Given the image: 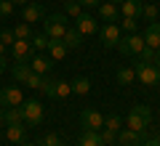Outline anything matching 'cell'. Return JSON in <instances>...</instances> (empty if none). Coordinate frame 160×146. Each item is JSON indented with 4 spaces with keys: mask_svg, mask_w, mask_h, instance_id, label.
Wrapping results in <instances>:
<instances>
[{
    "mask_svg": "<svg viewBox=\"0 0 160 146\" xmlns=\"http://www.w3.org/2000/svg\"><path fill=\"white\" fill-rule=\"evenodd\" d=\"M62 3H72V0H62Z\"/></svg>",
    "mask_w": 160,
    "mask_h": 146,
    "instance_id": "7dc6e473",
    "label": "cell"
},
{
    "mask_svg": "<svg viewBox=\"0 0 160 146\" xmlns=\"http://www.w3.org/2000/svg\"><path fill=\"white\" fill-rule=\"evenodd\" d=\"M48 56H51V61H62V59L67 56V45H64L62 40H51V43H48Z\"/></svg>",
    "mask_w": 160,
    "mask_h": 146,
    "instance_id": "7402d4cb",
    "label": "cell"
},
{
    "mask_svg": "<svg viewBox=\"0 0 160 146\" xmlns=\"http://www.w3.org/2000/svg\"><path fill=\"white\" fill-rule=\"evenodd\" d=\"M64 8H67V16H72V19H78L80 13H83V6H80L78 0H72V3H64Z\"/></svg>",
    "mask_w": 160,
    "mask_h": 146,
    "instance_id": "4dcf8cb0",
    "label": "cell"
},
{
    "mask_svg": "<svg viewBox=\"0 0 160 146\" xmlns=\"http://www.w3.org/2000/svg\"><path fill=\"white\" fill-rule=\"evenodd\" d=\"M99 16L104 19V21H120V6H115V3H102L99 6Z\"/></svg>",
    "mask_w": 160,
    "mask_h": 146,
    "instance_id": "e0dca14e",
    "label": "cell"
},
{
    "mask_svg": "<svg viewBox=\"0 0 160 146\" xmlns=\"http://www.w3.org/2000/svg\"><path fill=\"white\" fill-rule=\"evenodd\" d=\"M22 117H24V122H27L29 128H38V125L43 122V106H40L35 98H24V104H22Z\"/></svg>",
    "mask_w": 160,
    "mask_h": 146,
    "instance_id": "5b68a950",
    "label": "cell"
},
{
    "mask_svg": "<svg viewBox=\"0 0 160 146\" xmlns=\"http://www.w3.org/2000/svg\"><path fill=\"white\" fill-rule=\"evenodd\" d=\"M24 122H13V125H8V130H6V135H8V141H11V144H22L24 141Z\"/></svg>",
    "mask_w": 160,
    "mask_h": 146,
    "instance_id": "603a6c76",
    "label": "cell"
},
{
    "mask_svg": "<svg viewBox=\"0 0 160 146\" xmlns=\"http://www.w3.org/2000/svg\"><path fill=\"white\" fill-rule=\"evenodd\" d=\"M104 128L112 130V133H118V130L123 128V117H120V114H109V117H104Z\"/></svg>",
    "mask_w": 160,
    "mask_h": 146,
    "instance_id": "f546056e",
    "label": "cell"
},
{
    "mask_svg": "<svg viewBox=\"0 0 160 146\" xmlns=\"http://www.w3.org/2000/svg\"><path fill=\"white\" fill-rule=\"evenodd\" d=\"M144 45L152 51L160 48V21H149V27L144 29Z\"/></svg>",
    "mask_w": 160,
    "mask_h": 146,
    "instance_id": "4fadbf2b",
    "label": "cell"
},
{
    "mask_svg": "<svg viewBox=\"0 0 160 146\" xmlns=\"http://www.w3.org/2000/svg\"><path fill=\"white\" fill-rule=\"evenodd\" d=\"M32 48L35 51H48V43H51V37H48L46 32H38V35H32Z\"/></svg>",
    "mask_w": 160,
    "mask_h": 146,
    "instance_id": "484cf974",
    "label": "cell"
},
{
    "mask_svg": "<svg viewBox=\"0 0 160 146\" xmlns=\"http://www.w3.org/2000/svg\"><path fill=\"white\" fill-rule=\"evenodd\" d=\"M19 146H38V144H29V141H22V144H19Z\"/></svg>",
    "mask_w": 160,
    "mask_h": 146,
    "instance_id": "f6af8a7d",
    "label": "cell"
},
{
    "mask_svg": "<svg viewBox=\"0 0 160 146\" xmlns=\"http://www.w3.org/2000/svg\"><path fill=\"white\" fill-rule=\"evenodd\" d=\"M133 72H136V80L142 85H158L160 82V69L155 67V64H144V61H136L133 64Z\"/></svg>",
    "mask_w": 160,
    "mask_h": 146,
    "instance_id": "277c9868",
    "label": "cell"
},
{
    "mask_svg": "<svg viewBox=\"0 0 160 146\" xmlns=\"http://www.w3.org/2000/svg\"><path fill=\"white\" fill-rule=\"evenodd\" d=\"M142 146H160V138H149V141H144Z\"/></svg>",
    "mask_w": 160,
    "mask_h": 146,
    "instance_id": "f35d334b",
    "label": "cell"
},
{
    "mask_svg": "<svg viewBox=\"0 0 160 146\" xmlns=\"http://www.w3.org/2000/svg\"><path fill=\"white\" fill-rule=\"evenodd\" d=\"M118 51L123 53V56H139V53L144 51V35L133 32V35H123L118 43Z\"/></svg>",
    "mask_w": 160,
    "mask_h": 146,
    "instance_id": "3957f363",
    "label": "cell"
},
{
    "mask_svg": "<svg viewBox=\"0 0 160 146\" xmlns=\"http://www.w3.org/2000/svg\"><path fill=\"white\" fill-rule=\"evenodd\" d=\"M22 19H24L27 24H35V21H40V19H46V8L40 6V3H27V6H24Z\"/></svg>",
    "mask_w": 160,
    "mask_h": 146,
    "instance_id": "5bb4252c",
    "label": "cell"
},
{
    "mask_svg": "<svg viewBox=\"0 0 160 146\" xmlns=\"http://www.w3.org/2000/svg\"><path fill=\"white\" fill-rule=\"evenodd\" d=\"M62 146H64V144H62Z\"/></svg>",
    "mask_w": 160,
    "mask_h": 146,
    "instance_id": "681fc988",
    "label": "cell"
},
{
    "mask_svg": "<svg viewBox=\"0 0 160 146\" xmlns=\"http://www.w3.org/2000/svg\"><path fill=\"white\" fill-rule=\"evenodd\" d=\"M118 144L120 146H142L144 141H142V133H136L131 128H120L118 130Z\"/></svg>",
    "mask_w": 160,
    "mask_h": 146,
    "instance_id": "7c38bea8",
    "label": "cell"
},
{
    "mask_svg": "<svg viewBox=\"0 0 160 146\" xmlns=\"http://www.w3.org/2000/svg\"><path fill=\"white\" fill-rule=\"evenodd\" d=\"M80 128H86V130H102L104 128L102 112H96V109H83V112H80Z\"/></svg>",
    "mask_w": 160,
    "mask_h": 146,
    "instance_id": "9c48e42d",
    "label": "cell"
},
{
    "mask_svg": "<svg viewBox=\"0 0 160 146\" xmlns=\"http://www.w3.org/2000/svg\"><path fill=\"white\" fill-rule=\"evenodd\" d=\"M149 122H152V112H149L147 104H136V106L128 112V117H126V128L136 130V133H144Z\"/></svg>",
    "mask_w": 160,
    "mask_h": 146,
    "instance_id": "6da1fadb",
    "label": "cell"
},
{
    "mask_svg": "<svg viewBox=\"0 0 160 146\" xmlns=\"http://www.w3.org/2000/svg\"><path fill=\"white\" fill-rule=\"evenodd\" d=\"M32 24H27V21H22V24H16L13 27V37L16 40H32Z\"/></svg>",
    "mask_w": 160,
    "mask_h": 146,
    "instance_id": "cb8c5ba5",
    "label": "cell"
},
{
    "mask_svg": "<svg viewBox=\"0 0 160 146\" xmlns=\"http://www.w3.org/2000/svg\"><path fill=\"white\" fill-rule=\"evenodd\" d=\"M29 74H32V67H29V64H19V61H13V67H11V77H13V82H27Z\"/></svg>",
    "mask_w": 160,
    "mask_h": 146,
    "instance_id": "ffe728a7",
    "label": "cell"
},
{
    "mask_svg": "<svg viewBox=\"0 0 160 146\" xmlns=\"http://www.w3.org/2000/svg\"><path fill=\"white\" fill-rule=\"evenodd\" d=\"M0 122H6V109L0 106Z\"/></svg>",
    "mask_w": 160,
    "mask_h": 146,
    "instance_id": "ee69618b",
    "label": "cell"
},
{
    "mask_svg": "<svg viewBox=\"0 0 160 146\" xmlns=\"http://www.w3.org/2000/svg\"><path fill=\"white\" fill-rule=\"evenodd\" d=\"M11 3H13V6H27L29 0H11Z\"/></svg>",
    "mask_w": 160,
    "mask_h": 146,
    "instance_id": "b9f144b4",
    "label": "cell"
},
{
    "mask_svg": "<svg viewBox=\"0 0 160 146\" xmlns=\"http://www.w3.org/2000/svg\"><path fill=\"white\" fill-rule=\"evenodd\" d=\"M109 3H115V6H120V3H123V0H109Z\"/></svg>",
    "mask_w": 160,
    "mask_h": 146,
    "instance_id": "bcb514c9",
    "label": "cell"
},
{
    "mask_svg": "<svg viewBox=\"0 0 160 146\" xmlns=\"http://www.w3.org/2000/svg\"><path fill=\"white\" fill-rule=\"evenodd\" d=\"M43 32L51 40H62L64 32H67V13H53V16H46L43 21Z\"/></svg>",
    "mask_w": 160,
    "mask_h": 146,
    "instance_id": "7a4b0ae2",
    "label": "cell"
},
{
    "mask_svg": "<svg viewBox=\"0 0 160 146\" xmlns=\"http://www.w3.org/2000/svg\"><path fill=\"white\" fill-rule=\"evenodd\" d=\"M75 29H78L83 37H88V35H96L99 32V24H96V19H93L91 13H80V16L75 19Z\"/></svg>",
    "mask_w": 160,
    "mask_h": 146,
    "instance_id": "30bf717a",
    "label": "cell"
},
{
    "mask_svg": "<svg viewBox=\"0 0 160 146\" xmlns=\"http://www.w3.org/2000/svg\"><path fill=\"white\" fill-rule=\"evenodd\" d=\"M62 43L67 45V51H72V48H80V43H83V35H80L75 27H67V32H64Z\"/></svg>",
    "mask_w": 160,
    "mask_h": 146,
    "instance_id": "44dd1931",
    "label": "cell"
},
{
    "mask_svg": "<svg viewBox=\"0 0 160 146\" xmlns=\"http://www.w3.org/2000/svg\"><path fill=\"white\" fill-rule=\"evenodd\" d=\"M120 37H123V32H120V24L118 21H107L102 27V45H104V48H118Z\"/></svg>",
    "mask_w": 160,
    "mask_h": 146,
    "instance_id": "ba28073f",
    "label": "cell"
},
{
    "mask_svg": "<svg viewBox=\"0 0 160 146\" xmlns=\"http://www.w3.org/2000/svg\"><path fill=\"white\" fill-rule=\"evenodd\" d=\"M35 56V48L29 40H16V43L11 45V59L19 64H29V59Z\"/></svg>",
    "mask_w": 160,
    "mask_h": 146,
    "instance_id": "8992f818",
    "label": "cell"
},
{
    "mask_svg": "<svg viewBox=\"0 0 160 146\" xmlns=\"http://www.w3.org/2000/svg\"><path fill=\"white\" fill-rule=\"evenodd\" d=\"M6 64H8V61H6V56H0V72H6Z\"/></svg>",
    "mask_w": 160,
    "mask_h": 146,
    "instance_id": "60d3db41",
    "label": "cell"
},
{
    "mask_svg": "<svg viewBox=\"0 0 160 146\" xmlns=\"http://www.w3.org/2000/svg\"><path fill=\"white\" fill-rule=\"evenodd\" d=\"M78 146H104V144H102L99 130H86L83 128V133H80V138H78Z\"/></svg>",
    "mask_w": 160,
    "mask_h": 146,
    "instance_id": "ac0fdd59",
    "label": "cell"
},
{
    "mask_svg": "<svg viewBox=\"0 0 160 146\" xmlns=\"http://www.w3.org/2000/svg\"><path fill=\"white\" fill-rule=\"evenodd\" d=\"M158 13H160V8L155 6V3H142V16H139V19L155 21V19H158Z\"/></svg>",
    "mask_w": 160,
    "mask_h": 146,
    "instance_id": "83f0119b",
    "label": "cell"
},
{
    "mask_svg": "<svg viewBox=\"0 0 160 146\" xmlns=\"http://www.w3.org/2000/svg\"><path fill=\"white\" fill-rule=\"evenodd\" d=\"M24 104V96L16 85H6V88H0V106L8 109V106H22Z\"/></svg>",
    "mask_w": 160,
    "mask_h": 146,
    "instance_id": "52a82bcc",
    "label": "cell"
},
{
    "mask_svg": "<svg viewBox=\"0 0 160 146\" xmlns=\"http://www.w3.org/2000/svg\"><path fill=\"white\" fill-rule=\"evenodd\" d=\"M48 80H51L48 74H38V72H32V74L27 77V82H24V85H27V88L40 90V93H46V88H48Z\"/></svg>",
    "mask_w": 160,
    "mask_h": 146,
    "instance_id": "d6986e66",
    "label": "cell"
},
{
    "mask_svg": "<svg viewBox=\"0 0 160 146\" xmlns=\"http://www.w3.org/2000/svg\"><path fill=\"white\" fill-rule=\"evenodd\" d=\"M13 122H24L22 106H8L6 109V125H13Z\"/></svg>",
    "mask_w": 160,
    "mask_h": 146,
    "instance_id": "f1b7e54d",
    "label": "cell"
},
{
    "mask_svg": "<svg viewBox=\"0 0 160 146\" xmlns=\"http://www.w3.org/2000/svg\"><path fill=\"white\" fill-rule=\"evenodd\" d=\"M80 6H83V8H99V6H102V0H80Z\"/></svg>",
    "mask_w": 160,
    "mask_h": 146,
    "instance_id": "74e56055",
    "label": "cell"
},
{
    "mask_svg": "<svg viewBox=\"0 0 160 146\" xmlns=\"http://www.w3.org/2000/svg\"><path fill=\"white\" fill-rule=\"evenodd\" d=\"M13 16V3L11 0H0V19H11Z\"/></svg>",
    "mask_w": 160,
    "mask_h": 146,
    "instance_id": "1f68e13d",
    "label": "cell"
},
{
    "mask_svg": "<svg viewBox=\"0 0 160 146\" xmlns=\"http://www.w3.org/2000/svg\"><path fill=\"white\" fill-rule=\"evenodd\" d=\"M11 146H16V144H11Z\"/></svg>",
    "mask_w": 160,
    "mask_h": 146,
    "instance_id": "c3c4849f",
    "label": "cell"
},
{
    "mask_svg": "<svg viewBox=\"0 0 160 146\" xmlns=\"http://www.w3.org/2000/svg\"><path fill=\"white\" fill-rule=\"evenodd\" d=\"M120 16L139 19L142 16V0H123V3H120Z\"/></svg>",
    "mask_w": 160,
    "mask_h": 146,
    "instance_id": "2e32d148",
    "label": "cell"
},
{
    "mask_svg": "<svg viewBox=\"0 0 160 146\" xmlns=\"http://www.w3.org/2000/svg\"><path fill=\"white\" fill-rule=\"evenodd\" d=\"M0 43L11 48V45L16 43V37H13V29H0Z\"/></svg>",
    "mask_w": 160,
    "mask_h": 146,
    "instance_id": "836d02e7",
    "label": "cell"
},
{
    "mask_svg": "<svg viewBox=\"0 0 160 146\" xmlns=\"http://www.w3.org/2000/svg\"><path fill=\"white\" fill-rule=\"evenodd\" d=\"M133 80H136L133 67H123V69H118V82H120V85H131Z\"/></svg>",
    "mask_w": 160,
    "mask_h": 146,
    "instance_id": "4316f807",
    "label": "cell"
},
{
    "mask_svg": "<svg viewBox=\"0 0 160 146\" xmlns=\"http://www.w3.org/2000/svg\"><path fill=\"white\" fill-rule=\"evenodd\" d=\"M6 51H8V45H3V43H0V56H6Z\"/></svg>",
    "mask_w": 160,
    "mask_h": 146,
    "instance_id": "7bdbcfd3",
    "label": "cell"
},
{
    "mask_svg": "<svg viewBox=\"0 0 160 146\" xmlns=\"http://www.w3.org/2000/svg\"><path fill=\"white\" fill-rule=\"evenodd\" d=\"M136 27H139V19H128V16H123V32L133 35V32H136Z\"/></svg>",
    "mask_w": 160,
    "mask_h": 146,
    "instance_id": "e575fe53",
    "label": "cell"
},
{
    "mask_svg": "<svg viewBox=\"0 0 160 146\" xmlns=\"http://www.w3.org/2000/svg\"><path fill=\"white\" fill-rule=\"evenodd\" d=\"M88 90H91V80H88V77H75V80H72V93L86 96Z\"/></svg>",
    "mask_w": 160,
    "mask_h": 146,
    "instance_id": "d4e9b609",
    "label": "cell"
},
{
    "mask_svg": "<svg viewBox=\"0 0 160 146\" xmlns=\"http://www.w3.org/2000/svg\"><path fill=\"white\" fill-rule=\"evenodd\" d=\"M152 64H155V67L160 69V48H158V51H155V61H152Z\"/></svg>",
    "mask_w": 160,
    "mask_h": 146,
    "instance_id": "ab89813d",
    "label": "cell"
},
{
    "mask_svg": "<svg viewBox=\"0 0 160 146\" xmlns=\"http://www.w3.org/2000/svg\"><path fill=\"white\" fill-rule=\"evenodd\" d=\"M40 146H62V138H59V133H48Z\"/></svg>",
    "mask_w": 160,
    "mask_h": 146,
    "instance_id": "d590c367",
    "label": "cell"
},
{
    "mask_svg": "<svg viewBox=\"0 0 160 146\" xmlns=\"http://www.w3.org/2000/svg\"><path fill=\"white\" fill-rule=\"evenodd\" d=\"M102 144L104 146H109V144H118V133H112V130H107V128H102Z\"/></svg>",
    "mask_w": 160,
    "mask_h": 146,
    "instance_id": "d6a6232c",
    "label": "cell"
},
{
    "mask_svg": "<svg viewBox=\"0 0 160 146\" xmlns=\"http://www.w3.org/2000/svg\"><path fill=\"white\" fill-rule=\"evenodd\" d=\"M29 67H32V72H38V74H48L51 67H53V61H51V56H40V53H35V56L29 59Z\"/></svg>",
    "mask_w": 160,
    "mask_h": 146,
    "instance_id": "9a60e30c",
    "label": "cell"
},
{
    "mask_svg": "<svg viewBox=\"0 0 160 146\" xmlns=\"http://www.w3.org/2000/svg\"><path fill=\"white\" fill-rule=\"evenodd\" d=\"M139 61H144V64H152V61H155V51L144 45V51L139 53Z\"/></svg>",
    "mask_w": 160,
    "mask_h": 146,
    "instance_id": "8d00e7d4",
    "label": "cell"
},
{
    "mask_svg": "<svg viewBox=\"0 0 160 146\" xmlns=\"http://www.w3.org/2000/svg\"><path fill=\"white\" fill-rule=\"evenodd\" d=\"M69 93H72V82H67V80H48L46 96H51V98H67Z\"/></svg>",
    "mask_w": 160,
    "mask_h": 146,
    "instance_id": "8fae6325",
    "label": "cell"
}]
</instances>
